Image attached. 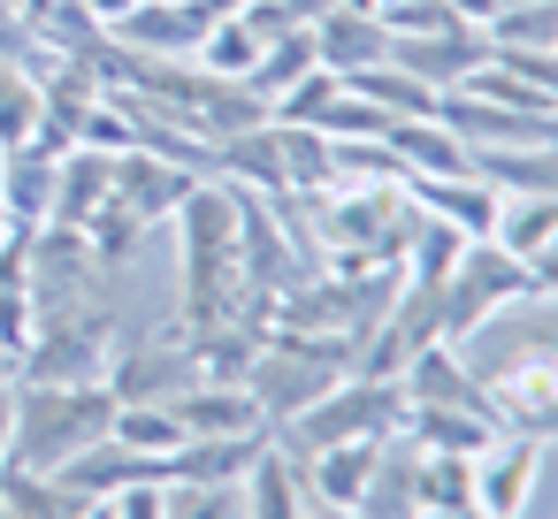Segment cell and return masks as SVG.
Instances as JSON below:
<instances>
[{
	"label": "cell",
	"mask_w": 558,
	"mask_h": 519,
	"mask_svg": "<svg viewBox=\"0 0 558 519\" xmlns=\"http://www.w3.org/2000/svg\"><path fill=\"white\" fill-rule=\"evenodd\" d=\"M413 496H421V519L466 511V504H474V458H459V450H421V458H413Z\"/></svg>",
	"instance_id": "20"
},
{
	"label": "cell",
	"mask_w": 558,
	"mask_h": 519,
	"mask_svg": "<svg viewBox=\"0 0 558 519\" xmlns=\"http://www.w3.org/2000/svg\"><path fill=\"white\" fill-rule=\"evenodd\" d=\"M398 420H405V382L344 374V382L322 390L306 412L276 420L268 443H276L283 458H314V450H329V443H383V435H398Z\"/></svg>",
	"instance_id": "3"
},
{
	"label": "cell",
	"mask_w": 558,
	"mask_h": 519,
	"mask_svg": "<svg viewBox=\"0 0 558 519\" xmlns=\"http://www.w3.org/2000/svg\"><path fill=\"white\" fill-rule=\"evenodd\" d=\"M108 359H116V313L108 298H85V306L32 313L16 382H108Z\"/></svg>",
	"instance_id": "4"
},
{
	"label": "cell",
	"mask_w": 558,
	"mask_h": 519,
	"mask_svg": "<svg viewBox=\"0 0 558 519\" xmlns=\"http://www.w3.org/2000/svg\"><path fill=\"white\" fill-rule=\"evenodd\" d=\"M474 176H482L497 199H558V138H550V146H497V153H474Z\"/></svg>",
	"instance_id": "16"
},
{
	"label": "cell",
	"mask_w": 558,
	"mask_h": 519,
	"mask_svg": "<svg viewBox=\"0 0 558 519\" xmlns=\"http://www.w3.org/2000/svg\"><path fill=\"white\" fill-rule=\"evenodd\" d=\"M192 184H207V176H192L177 161H154V153H116V207H131L154 230L177 222V207L192 199Z\"/></svg>",
	"instance_id": "10"
},
{
	"label": "cell",
	"mask_w": 558,
	"mask_h": 519,
	"mask_svg": "<svg viewBox=\"0 0 558 519\" xmlns=\"http://www.w3.org/2000/svg\"><path fill=\"white\" fill-rule=\"evenodd\" d=\"M238 519H306V489H299V466L260 443V458L238 473Z\"/></svg>",
	"instance_id": "17"
},
{
	"label": "cell",
	"mask_w": 558,
	"mask_h": 519,
	"mask_svg": "<svg viewBox=\"0 0 558 519\" xmlns=\"http://www.w3.org/2000/svg\"><path fill=\"white\" fill-rule=\"evenodd\" d=\"M535 283H527V260H512L505 245H489V237H474L466 252H459V268L436 283V344H466L497 306H512V298H527Z\"/></svg>",
	"instance_id": "5"
},
{
	"label": "cell",
	"mask_w": 558,
	"mask_h": 519,
	"mask_svg": "<svg viewBox=\"0 0 558 519\" xmlns=\"http://www.w3.org/2000/svg\"><path fill=\"white\" fill-rule=\"evenodd\" d=\"M367 108H383V115H436V92L421 85V77H405L398 62H375V70H360V77H344Z\"/></svg>",
	"instance_id": "25"
},
{
	"label": "cell",
	"mask_w": 558,
	"mask_h": 519,
	"mask_svg": "<svg viewBox=\"0 0 558 519\" xmlns=\"http://www.w3.org/2000/svg\"><path fill=\"white\" fill-rule=\"evenodd\" d=\"M32 47H39V32L24 24V9H16V0H0V62H32Z\"/></svg>",
	"instance_id": "33"
},
{
	"label": "cell",
	"mask_w": 558,
	"mask_h": 519,
	"mask_svg": "<svg viewBox=\"0 0 558 519\" xmlns=\"http://www.w3.org/2000/svg\"><path fill=\"white\" fill-rule=\"evenodd\" d=\"M32 131H39V85L16 62H0V146H24Z\"/></svg>",
	"instance_id": "31"
},
{
	"label": "cell",
	"mask_w": 558,
	"mask_h": 519,
	"mask_svg": "<svg viewBox=\"0 0 558 519\" xmlns=\"http://www.w3.org/2000/svg\"><path fill=\"white\" fill-rule=\"evenodd\" d=\"M116 199V153H93V146H70L54 161V230H85L100 207Z\"/></svg>",
	"instance_id": "12"
},
{
	"label": "cell",
	"mask_w": 558,
	"mask_h": 519,
	"mask_svg": "<svg viewBox=\"0 0 558 519\" xmlns=\"http://www.w3.org/2000/svg\"><path fill=\"white\" fill-rule=\"evenodd\" d=\"M398 435H405L413 450H459V458H474L497 428H489V412H466V405H413V397H405Z\"/></svg>",
	"instance_id": "18"
},
{
	"label": "cell",
	"mask_w": 558,
	"mask_h": 519,
	"mask_svg": "<svg viewBox=\"0 0 558 519\" xmlns=\"http://www.w3.org/2000/svg\"><path fill=\"white\" fill-rule=\"evenodd\" d=\"M405 199H413L421 214L451 222L459 237H489V230H497V207H505L482 176H405Z\"/></svg>",
	"instance_id": "13"
},
{
	"label": "cell",
	"mask_w": 558,
	"mask_h": 519,
	"mask_svg": "<svg viewBox=\"0 0 558 519\" xmlns=\"http://www.w3.org/2000/svg\"><path fill=\"white\" fill-rule=\"evenodd\" d=\"M535 458H543L535 435L497 428V435L474 450V511H489V519H520V511H527V489H535Z\"/></svg>",
	"instance_id": "8"
},
{
	"label": "cell",
	"mask_w": 558,
	"mask_h": 519,
	"mask_svg": "<svg viewBox=\"0 0 558 519\" xmlns=\"http://www.w3.org/2000/svg\"><path fill=\"white\" fill-rule=\"evenodd\" d=\"M314 62L337 70V77H360L375 62H390V32L375 9H360V0H337V9L314 16Z\"/></svg>",
	"instance_id": "9"
},
{
	"label": "cell",
	"mask_w": 558,
	"mask_h": 519,
	"mask_svg": "<svg viewBox=\"0 0 558 519\" xmlns=\"http://www.w3.org/2000/svg\"><path fill=\"white\" fill-rule=\"evenodd\" d=\"M344 374H352V344H344V336H322V329H268L260 351H253V367H245V390H253V405H260L268 428H276V420L306 412L322 390H337Z\"/></svg>",
	"instance_id": "2"
},
{
	"label": "cell",
	"mask_w": 558,
	"mask_h": 519,
	"mask_svg": "<svg viewBox=\"0 0 558 519\" xmlns=\"http://www.w3.org/2000/svg\"><path fill=\"white\" fill-rule=\"evenodd\" d=\"M306 519H352V511H329V504H306Z\"/></svg>",
	"instance_id": "40"
},
{
	"label": "cell",
	"mask_w": 558,
	"mask_h": 519,
	"mask_svg": "<svg viewBox=\"0 0 558 519\" xmlns=\"http://www.w3.org/2000/svg\"><path fill=\"white\" fill-rule=\"evenodd\" d=\"M482 32H489V47H558V0H520V9H497Z\"/></svg>",
	"instance_id": "27"
},
{
	"label": "cell",
	"mask_w": 558,
	"mask_h": 519,
	"mask_svg": "<svg viewBox=\"0 0 558 519\" xmlns=\"http://www.w3.org/2000/svg\"><path fill=\"white\" fill-rule=\"evenodd\" d=\"M207 77H222V85H245L253 77V62H260V39H253V24L230 9L222 24H207V39H199V54H192Z\"/></svg>",
	"instance_id": "23"
},
{
	"label": "cell",
	"mask_w": 558,
	"mask_h": 519,
	"mask_svg": "<svg viewBox=\"0 0 558 519\" xmlns=\"http://www.w3.org/2000/svg\"><path fill=\"white\" fill-rule=\"evenodd\" d=\"M527 283H535V291H550V298H558V237H550V245H543V252H535V260H527Z\"/></svg>",
	"instance_id": "35"
},
{
	"label": "cell",
	"mask_w": 558,
	"mask_h": 519,
	"mask_svg": "<svg viewBox=\"0 0 558 519\" xmlns=\"http://www.w3.org/2000/svg\"><path fill=\"white\" fill-rule=\"evenodd\" d=\"M0 207H9L16 230H47V214H54V153H39V146H9Z\"/></svg>",
	"instance_id": "19"
},
{
	"label": "cell",
	"mask_w": 558,
	"mask_h": 519,
	"mask_svg": "<svg viewBox=\"0 0 558 519\" xmlns=\"http://www.w3.org/2000/svg\"><path fill=\"white\" fill-rule=\"evenodd\" d=\"M161 519H238V481H161Z\"/></svg>",
	"instance_id": "30"
},
{
	"label": "cell",
	"mask_w": 558,
	"mask_h": 519,
	"mask_svg": "<svg viewBox=\"0 0 558 519\" xmlns=\"http://www.w3.org/2000/svg\"><path fill=\"white\" fill-rule=\"evenodd\" d=\"M85 519H116V504H108V496H100V504H85Z\"/></svg>",
	"instance_id": "39"
},
{
	"label": "cell",
	"mask_w": 558,
	"mask_h": 519,
	"mask_svg": "<svg viewBox=\"0 0 558 519\" xmlns=\"http://www.w3.org/2000/svg\"><path fill=\"white\" fill-rule=\"evenodd\" d=\"M146 237H154V222H138V214H131V207H116V199L85 222V245H93V260H100V268L138 260V252H146Z\"/></svg>",
	"instance_id": "26"
},
{
	"label": "cell",
	"mask_w": 558,
	"mask_h": 519,
	"mask_svg": "<svg viewBox=\"0 0 558 519\" xmlns=\"http://www.w3.org/2000/svg\"><path fill=\"white\" fill-rule=\"evenodd\" d=\"M9 428H16V390L0 397V466H9Z\"/></svg>",
	"instance_id": "37"
},
{
	"label": "cell",
	"mask_w": 558,
	"mask_h": 519,
	"mask_svg": "<svg viewBox=\"0 0 558 519\" xmlns=\"http://www.w3.org/2000/svg\"><path fill=\"white\" fill-rule=\"evenodd\" d=\"M131 9H138V0H85V16H93L100 32H116V24H123Z\"/></svg>",
	"instance_id": "36"
},
{
	"label": "cell",
	"mask_w": 558,
	"mask_h": 519,
	"mask_svg": "<svg viewBox=\"0 0 558 519\" xmlns=\"http://www.w3.org/2000/svg\"><path fill=\"white\" fill-rule=\"evenodd\" d=\"M306 70H322V62H314V24H299V32H283V39H268V47H260V62H253V77H245V92H260V100H268V115H276V100H283Z\"/></svg>",
	"instance_id": "21"
},
{
	"label": "cell",
	"mask_w": 558,
	"mask_h": 519,
	"mask_svg": "<svg viewBox=\"0 0 558 519\" xmlns=\"http://www.w3.org/2000/svg\"><path fill=\"white\" fill-rule=\"evenodd\" d=\"M276 146H283V176L291 191H322L329 184V138L306 131V123H276Z\"/></svg>",
	"instance_id": "28"
},
{
	"label": "cell",
	"mask_w": 558,
	"mask_h": 519,
	"mask_svg": "<svg viewBox=\"0 0 558 519\" xmlns=\"http://www.w3.org/2000/svg\"><path fill=\"white\" fill-rule=\"evenodd\" d=\"M108 435L131 443V450H154V458H169V450L184 443V428H177L169 405H116V428H108Z\"/></svg>",
	"instance_id": "29"
},
{
	"label": "cell",
	"mask_w": 558,
	"mask_h": 519,
	"mask_svg": "<svg viewBox=\"0 0 558 519\" xmlns=\"http://www.w3.org/2000/svg\"><path fill=\"white\" fill-rule=\"evenodd\" d=\"M9 390H16V351L0 344V397H9Z\"/></svg>",
	"instance_id": "38"
},
{
	"label": "cell",
	"mask_w": 558,
	"mask_h": 519,
	"mask_svg": "<svg viewBox=\"0 0 558 519\" xmlns=\"http://www.w3.org/2000/svg\"><path fill=\"white\" fill-rule=\"evenodd\" d=\"M116 504V519H161V489L146 481V489H123V496H108Z\"/></svg>",
	"instance_id": "34"
},
{
	"label": "cell",
	"mask_w": 558,
	"mask_h": 519,
	"mask_svg": "<svg viewBox=\"0 0 558 519\" xmlns=\"http://www.w3.org/2000/svg\"><path fill=\"white\" fill-rule=\"evenodd\" d=\"M390 62L405 77H421L428 92H451L489 62V32L482 24H444V32H421V39H390Z\"/></svg>",
	"instance_id": "7"
},
{
	"label": "cell",
	"mask_w": 558,
	"mask_h": 519,
	"mask_svg": "<svg viewBox=\"0 0 558 519\" xmlns=\"http://www.w3.org/2000/svg\"><path fill=\"white\" fill-rule=\"evenodd\" d=\"M520 519H558V443H543L535 489H527V511H520Z\"/></svg>",
	"instance_id": "32"
},
{
	"label": "cell",
	"mask_w": 558,
	"mask_h": 519,
	"mask_svg": "<svg viewBox=\"0 0 558 519\" xmlns=\"http://www.w3.org/2000/svg\"><path fill=\"white\" fill-rule=\"evenodd\" d=\"M192 382H207V374H199V351H192V329H184V321L116 344V359H108L116 405H169V397H184Z\"/></svg>",
	"instance_id": "6"
},
{
	"label": "cell",
	"mask_w": 558,
	"mask_h": 519,
	"mask_svg": "<svg viewBox=\"0 0 558 519\" xmlns=\"http://www.w3.org/2000/svg\"><path fill=\"white\" fill-rule=\"evenodd\" d=\"M9 237H16V222H9V207H0V245H9Z\"/></svg>",
	"instance_id": "41"
},
{
	"label": "cell",
	"mask_w": 558,
	"mask_h": 519,
	"mask_svg": "<svg viewBox=\"0 0 558 519\" xmlns=\"http://www.w3.org/2000/svg\"><path fill=\"white\" fill-rule=\"evenodd\" d=\"M375 450H383V443H329V450H314V458H291V466H299V489H306V504L360 511V496H367V473H375Z\"/></svg>",
	"instance_id": "14"
},
{
	"label": "cell",
	"mask_w": 558,
	"mask_h": 519,
	"mask_svg": "<svg viewBox=\"0 0 558 519\" xmlns=\"http://www.w3.org/2000/svg\"><path fill=\"white\" fill-rule=\"evenodd\" d=\"M116 428V390L108 382H16V428H9V466L54 473L85 443Z\"/></svg>",
	"instance_id": "1"
},
{
	"label": "cell",
	"mask_w": 558,
	"mask_h": 519,
	"mask_svg": "<svg viewBox=\"0 0 558 519\" xmlns=\"http://www.w3.org/2000/svg\"><path fill=\"white\" fill-rule=\"evenodd\" d=\"M550 237H558V199H505V207H497L489 245H505L512 260H535Z\"/></svg>",
	"instance_id": "24"
},
{
	"label": "cell",
	"mask_w": 558,
	"mask_h": 519,
	"mask_svg": "<svg viewBox=\"0 0 558 519\" xmlns=\"http://www.w3.org/2000/svg\"><path fill=\"white\" fill-rule=\"evenodd\" d=\"M383 146L405 161V176H474V153H466L436 115H390Z\"/></svg>",
	"instance_id": "15"
},
{
	"label": "cell",
	"mask_w": 558,
	"mask_h": 519,
	"mask_svg": "<svg viewBox=\"0 0 558 519\" xmlns=\"http://www.w3.org/2000/svg\"><path fill=\"white\" fill-rule=\"evenodd\" d=\"M444 519H489V511H474V504H466V511H444Z\"/></svg>",
	"instance_id": "42"
},
{
	"label": "cell",
	"mask_w": 558,
	"mask_h": 519,
	"mask_svg": "<svg viewBox=\"0 0 558 519\" xmlns=\"http://www.w3.org/2000/svg\"><path fill=\"white\" fill-rule=\"evenodd\" d=\"M169 412L184 435H268V412L245 382H192L184 397H169Z\"/></svg>",
	"instance_id": "11"
},
{
	"label": "cell",
	"mask_w": 558,
	"mask_h": 519,
	"mask_svg": "<svg viewBox=\"0 0 558 519\" xmlns=\"http://www.w3.org/2000/svg\"><path fill=\"white\" fill-rule=\"evenodd\" d=\"M474 237H459L451 222H436V214H413V230H405V252H398V268H405V283H444L451 268H459V252H466Z\"/></svg>",
	"instance_id": "22"
},
{
	"label": "cell",
	"mask_w": 558,
	"mask_h": 519,
	"mask_svg": "<svg viewBox=\"0 0 558 519\" xmlns=\"http://www.w3.org/2000/svg\"><path fill=\"white\" fill-rule=\"evenodd\" d=\"M0 176H9V146H0Z\"/></svg>",
	"instance_id": "43"
}]
</instances>
